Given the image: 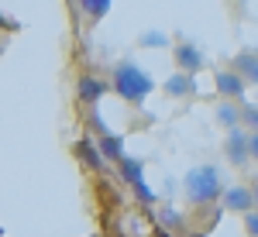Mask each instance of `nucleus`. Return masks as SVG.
<instances>
[{"label":"nucleus","mask_w":258,"mask_h":237,"mask_svg":"<svg viewBox=\"0 0 258 237\" xmlns=\"http://www.w3.org/2000/svg\"><path fill=\"white\" fill-rule=\"evenodd\" d=\"M76 158H80L83 165H86V169H90V172H100V169H103V162H107V158L100 155V148L97 144H93V141H76Z\"/></svg>","instance_id":"obj_9"},{"label":"nucleus","mask_w":258,"mask_h":237,"mask_svg":"<svg viewBox=\"0 0 258 237\" xmlns=\"http://www.w3.org/2000/svg\"><path fill=\"white\" fill-rule=\"evenodd\" d=\"M172 55H176L179 72H189V76H193V72H200V69H203V55H200V48L193 45V41H179Z\"/></svg>","instance_id":"obj_4"},{"label":"nucleus","mask_w":258,"mask_h":237,"mask_svg":"<svg viewBox=\"0 0 258 237\" xmlns=\"http://www.w3.org/2000/svg\"><path fill=\"white\" fill-rule=\"evenodd\" d=\"M165 35H162V31H145V35H141V45H148V48H159V45H165Z\"/></svg>","instance_id":"obj_17"},{"label":"nucleus","mask_w":258,"mask_h":237,"mask_svg":"<svg viewBox=\"0 0 258 237\" xmlns=\"http://www.w3.org/2000/svg\"><path fill=\"white\" fill-rule=\"evenodd\" d=\"M241 127H244L248 134H258V107H251V103L241 107Z\"/></svg>","instance_id":"obj_15"},{"label":"nucleus","mask_w":258,"mask_h":237,"mask_svg":"<svg viewBox=\"0 0 258 237\" xmlns=\"http://www.w3.org/2000/svg\"><path fill=\"white\" fill-rule=\"evenodd\" d=\"M217 124H224L227 131H234V127H241V107H234L231 100H224V103H217Z\"/></svg>","instance_id":"obj_12"},{"label":"nucleus","mask_w":258,"mask_h":237,"mask_svg":"<svg viewBox=\"0 0 258 237\" xmlns=\"http://www.w3.org/2000/svg\"><path fill=\"white\" fill-rule=\"evenodd\" d=\"M255 210H258V186H255Z\"/></svg>","instance_id":"obj_23"},{"label":"nucleus","mask_w":258,"mask_h":237,"mask_svg":"<svg viewBox=\"0 0 258 237\" xmlns=\"http://www.w3.org/2000/svg\"><path fill=\"white\" fill-rule=\"evenodd\" d=\"M234 72L244 83H255L258 86V52H241V55H234Z\"/></svg>","instance_id":"obj_11"},{"label":"nucleus","mask_w":258,"mask_h":237,"mask_svg":"<svg viewBox=\"0 0 258 237\" xmlns=\"http://www.w3.org/2000/svg\"><path fill=\"white\" fill-rule=\"evenodd\" d=\"M141 172H145V162H138V158H124V162H120V176H124V182H127L131 189H135L138 182H145Z\"/></svg>","instance_id":"obj_13"},{"label":"nucleus","mask_w":258,"mask_h":237,"mask_svg":"<svg viewBox=\"0 0 258 237\" xmlns=\"http://www.w3.org/2000/svg\"><path fill=\"white\" fill-rule=\"evenodd\" d=\"M224 155L231 165H248L251 162V134L244 131V127H234V131H227V141H224Z\"/></svg>","instance_id":"obj_3"},{"label":"nucleus","mask_w":258,"mask_h":237,"mask_svg":"<svg viewBox=\"0 0 258 237\" xmlns=\"http://www.w3.org/2000/svg\"><path fill=\"white\" fill-rule=\"evenodd\" d=\"M214 86H217V93L224 100H241V97H244V79H241L234 69L217 72V76H214Z\"/></svg>","instance_id":"obj_5"},{"label":"nucleus","mask_w":258,"mask_h":237,"mask_svg":"<svg viewBox=\"0 0 258 237\" xmlns=\"http://www.w3.org/2000/svg\"><path fill=\"white\" fill-rule=\"evenodd\" d=\"M244 230H248V237H258V210L244 213Z\"/></svg>","instance_id":"obj_19"},{"label":"nucleus","mask_w":258,"mask_h":237,"mask_svg":"<svg viewBox=\"0 0 258 237\" xmlns=\"http://www.w3.org/2000/svg\"><path fill=\"white\" fill-rule=\"evenodd\" d=\"M80 7L93 21H103V18H107V11H110V0H80Z\"/></svg>","instance_id":"obj_14"},{"label":"nucleus","mask_w":258,"mask_h":237,"mask_svg":"<svg viewBox=\"0 0 258 237\" xmlns=\"http://www.w3.org/2000/svg\"><path fill=\"white\" fill-rule=\"evenodd\" d=\"M97 148H100V155L107 158V162H124V141L117 138V134H110V131H103V134H100V141H97Z\"/></svg>","instance_id":"obj_10"},{"label":"nucleus","mask_w":258,"mask_h":237,"mask_svg":"<svg viewBox=\"0 0 258 237\" xmlns=\"http://www.w3.org/2000/svg\"><path fill=\"white\" fill-rule=\"evenodd\" d=\"M189 237H207V234H203V230H197V234H189Z\"/></svg>","instance_id":"obj_22"},{"label":"nucleus","mask_w":258,"mask_h":237,"mask_svg":"<svg viewBox=\"0 0 258 237\" xmlns=\"http://www.w3.org/2000/svg\"><path fill=\"white\" fill-rule=\"evenodd\" d=\"M182 186H186V199H189L193 206H207V203H214V199H220L227 193V189L220 186L217 165H197V169H189V172L182 176Z\"/></svg>","instance_id":"obj_2"},{"label":"nucleus","mask_w":258,"mask_h":237,"mask_svg":"<svg viewBox=\"0 0 258 237\" xmlns=\"http://www.w3.org/2000/svg\"><path fill=\"white\" fill-rule=\"evenodd\" d=\"M159 227H165V230H176V227H182V217H179L176 210H169V206H165V210L159 213Z\"/></svg>","instance_id":"obj_16"},{"label":"nucleus","mask_w":258,"mask_h":237,"mask_svg":"<svg viewBox=\"0 0 258 237\" xmlns=\"http://www.w3.org/2000/svg\"><path fill=\"white\" fill-rule=\"evenodd\" d=\"M251 162H258V134H251Z\"/></svg>","instance_id":"obj_20"},{"label":"nucleus","mask_w":258,"mask_h":237,"mask_svg":"<svg viewBox=\"0 0 258 237\" xmlns=\"http://www.w3.org/2000/svg\"><path fill=\"white\" fill-rule=\"evenodd\" d=\"M103 93H107V79L80 76V83H76V97H80V103L93 107V103H100V97H103Z\"/></svg>","instance_id":"obj_7"},{"label":"nucleus","mask_w":258,"mask_h":237,"mask_svg":"<svg viewBox=\"0 0 258 237\" xmlns=\"http://www.w3.org/2000/svg\"><path fill=\"white\" fill-rule=\"evenodd\" d=\"M155 237H172V230H165V227H159V230H155Z\"/></svg>","instance_id":"obj_21"},{"label":"nucleus","mask_w":258,"mask_h":237,"mask_svg":"<svg viewBox=\"0 0 258 237\" xmlns=\"http://www.w3.org/2000/svg\"><path fill=\"white\" fill-rule=\"evenodd\" d=\"M135 196H138L145 206H152V203H155V193H152V189H148L145 182H138V186H135Z\"/></svg>","instance_id":"obj_18"},{"label":"nucleus","mask_w":258,"mask_h":237,"mask_svg":"<svg viewBox=\"0 0 258 237\" xmlns=\"http://www.w3.org/2000/svg\"><path fill=\"white\" fill-rule=\"evenodd\" d=\"M114 93H117L124 103H145L148 100V93L155 90V79L148 76L141 65H135V62H120L117 69H114Z\"/></svg>","instance_id":"obj_1"},{"label":"nucleus","mask_w":258,"mask_h":237,"mask_svg":"<svg viewBox=\"0 0 258 237\" xmlns=\"http://www.w3.org/2000/svg\"><path fill=\"white\" fill-rule=\"evenodd\" d=\"M224 206H227V210H238L241 217H244V213H251V210H255V189L231 186V189L224 193Z\"/></svg>","instance_id":"obj_6"},{"label":"nucleus","mask_w":258,"mask_h":237,"mask_svg":"<svg viewBox=\"0 0 258 237\" xmlns=\"http://www.w3.org/2000/svg\"><path fill=\"white\" fill-rule=\"evenodd\" d=\"M165 93H169V97H176V100L193 97V93H197V79L189 76V72H176V76L165 79Z\"/></svg>","instance_id":"obj_8"}]
</instances>
